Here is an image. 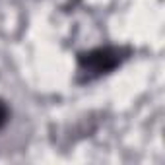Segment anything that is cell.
<instances>
[{
  "mask_svg": "<svg viewBox=\"0 0 165 165\" xmlns=\"http://www.w3.org/2000/svg\"><path fill=\"white\" fill-rule=\"evenodd\" d=\"M99 56H105L103 60H107V59H109V53L105 51V54H103V51H99ZM95 72H103V68H101V60L97 62V66H95Z\"/></svg>",
  "mask_w": 165,
  "mask_h": 165,
  "instance_id": "cell-1",
  "label": "cell"
}]
</instances>
